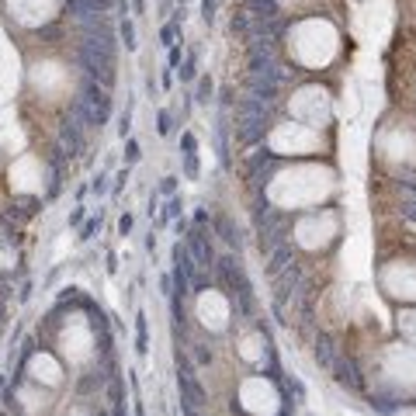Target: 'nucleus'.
<instances>
[{
    "instance_id": "obj_22",
    "label": "nucleus",
    "mask_w": 416,
    "mask_h": 416,
    "mask_svg": "<svg viewBox=\"0 0 416 416\" xmlns=\"http://www.w3.org/2000/svg\"><path fill=\"white\" fill-rule=\"evenodd\" d=\"M177 63H181V49H177V45H170V59H167V69H174Z\"/></svg>"
},
{
    "instance_id": "obj_15",
    "label": "nucleus",
    "mask_w": 416,
    "mask_h": 416,
    "mask_svg": "<svg viewBox=\"0 0 416 416\" xmlns=\"http://www.w3.org/2000/svg\"><path fill=\"white\" fill-rule=\"evenodd\" d=\"M181 80L188 83V80H195V56H188L184 59V66H181Z\"/></svg>"
},
{
    "instance_id": "obj_1",
    "label": "nucleus",
    "mask_w": 416,
    "mask_h": 416,
    "mask_svg": "<svg viewBox=\"0 0 416 416\" xmlns=\"http://www.w3.org/2000/svg\"><path fill=\"white\" fill-rule=\"evenodd\" d=\"M76 63L87 69V76L94 80V83H101V87H111V80H115V56L111 52H104V49H94V45H80V52H76Z\"/></svg>"
},
{
    "instance_id": "obj_5",
    "label": "nucleus",
    "mask_w": 416,
    "mask_h": 416,
    "mask_svg": "<svg viewBox=\"0 0 416 416\" xmlns=\"http://www.w3.org/2000/svg\"><path fill=\"white\" fill-rule=\"evenodd\" d=\"M188 250H191V257H195L198 267H211V264H215V253H211V243L205 239V232L195 229V232L188 236Z\"/></svg>"
},
{
    "instance_id": "obj_14",
    "label": "nucleus",
    "mask_w": 416,
    "mask_h": 416,
    "mask_svg": "<svg viewBox=\"0 0 416 416\" xmlns=\"http://www.w3.org/2000/svg\"><path fill=\"white\" fill-rule=\"evenodd\" d=\"M97 229H101V215H94V218H90V222H87V225L80 229V239H90V236H94Z\"/></svg>"
},
{
    "instance_id": "obj_10",
    "label": "nucleus",
    "mask_w": 416,
    "mask_h": 416,
    "mask_svg": "<svg viewBox=\"0 0 416 416\" xmlns=\"http://www.w3.org/2000/svg\"><path fill=\"white\" fill-rule=\"evenodd\" d=\"M403 211H406V218H413L416 222V184L406 188V202H403Z\"/></svg>"
},
{
    "instance_id": "obj_24",
    "label": "nucleus",
    "mask_w": 416,
    "mask_h": 416,
    "mask_svg": "<svg viewBox=\"0 0 416 416\" xmlns=\"http://www.w3.org/2000/svg\"><path fill=\"white\" fill-rule=\"evenodd\" d=\"M371 406H378V410H382V413H392V410H396V406H392V399H375V403H371Z\"/></svg>"
},
{
    "instance_id": "obj_18",
    "label": "nucleus",
    "mask_w": 416,
    "mask_h": 416,
    "mask_svg": "<svg viewBox=\"0 0 416 416\" xmlns=\"http://www.w3.org/2000/svg\"><path fill=\"white\" fill-rule=\"evenodd\" d=\"M202 17H205L208 24L215 21V0H202Z\"/></svg>"
},
{
    "instance_id": "obj_29",
    "label": "nucleus",
    "mask_w": 416,
    "mask_h": 416,
    "mask_svg": "<svg viewBox=\"0 0 416 416\" xmlns=\"http://www.w3.org/2000/svg\"><path fill=\"white\" fill-rule=\"evenodd\" d=\"M0 326H3V302H0Z\"/></svg>"
},
{
    "instance_id": "obj_13",
    "label": "nucleus",
    "mask_w": 416,
    "mask_h": 416,
    "mask_svg": "<svg viewBox=\"0 0 416 416\" xmlns=\"http://www.w3.org/2000/svg\"><path fill=\"white\" fill-rule=\"evenodd\" d=\"M208 97H211V80H208V76H202V80H198V94H195V101H202V104H205Z\"/></svg>"
},
{
    "instance_id": "obj_4",
    "label": "nucleus",
    "mask_w": 416,
    "mask_h": 416,
    "mask_svg": "<svg viewBox=\"0 0 416 416\" xmlns=\"http://www.w3.org/2000/svg\"><path fill=\"white\" fill-rule=\"evenodd\" d=\"M333 378H337L340 385H347V389H354V392L364 389V378H361L354 357H337V364H333Z\"/></svg>"
},
{
    "instance_id": "obj_6",
    "label": "nucleus",
    "mask_w": 416,
    "mask_h": 416,
    "mask_svg": "<svg viewBox=\"0 0 416 416\" xmlns=\"http://www.w3.org/2000/svg\"><path fill=\"white\" fill-rule=\"evenodd\" d=\"M337 347L333 340L326 337V333H319V340H316V361H319V368H326V371H333V364H337Z\"/></svg>"
},
{
    "instance_id": "obj_19",
    "label": "nucleus",
    "mask_w": 416,
    "mask_h": 416,
    "mask_svg": "<svg viewBox=\"0 0 416 416\" xmlns=\"http://www.w3.org/2000/svg\"><path fill=\"white\" fill-rule=\"evenodd\" d=\"M156 122H160V125H156V129H160V136H167V132H170V115H167V111H160V115H156Z\"/></svg>"
},
{
    "instance_id": "obj_3",
    "label": "nucleus",
    "mask_w": 416,
    "mask_h": 416,
    "mask_svg": "<svg viewBox=\"0 0 416 416\" xmlns=\"http://www.w3.org/2000/svg\"><path fill=\"white\" fill-rule=\"evenodd\" d=\"M267 132V115H236V139L243 146H257Z\"/></svg>"
},
{
    "instance_id": "obj_27",
    "label": "nucleus",
    "mask_w": 416,
    "mask_h": 416,
    "mask_svg": "<svg viewBox=\"0 0 416 416\" xmlns=\"http://www.w3.org/2000/svg\"><path fill=\"white\" fill-rule=\"evenodd\" d=\"M195 357H198V364H208V361H211V354H208L205 347H198V350H195Z\"/></svg>"
},
{
    "instance_id": "obj_12",
    "label": "nucleus",
    "mask_w": 416,
    "mask_h": 416,
    "mask_svg": "<svg viewBox=\"0 0 416 416\" xmlns=\"http://www.w3.org/2000/svg\"><path fill=\"white\" fill-rule=\"evenodd\" d=\"M184 174H188L191 181L198 177V156H195V153H184Z\"/></svg>"
},
{
    "instance_id": "obj_11",
    "label": "nucleus",
    "mask_w": 416,
    "mask_h": 416,
    "mask_svg": "<svg viewBox=\"0 0 416 416\" xmlns=\"http://www.w3.org/2000/svg\"><path fill=\"white\" fill-rule=\"evenodd\" d=\"M122 38H125V49H136V28H132V21H122Z\"/></svg>"
},
{
    "instance_id": "obj_2",
    "label": "nucleus",
    "mask_w": 416,
    "mask_h": 416,
    "mask_svg": "<svg viewBox=\"0 0 416 416\" xmlns=\"http://www.w3.org/2000/svg\"><path fill=\"white\" fill-rule=\"evenodd\" d=\"M177 389H181V403H184L188 410H202V406H205V389H202L198 378L191 375V364L181 357V350H177Z\"/></svg>"
},
{
    "instance_id": "obj_23",
    "label": "nucleus",
    "mask_w": 416,
    "mask_h": 416,
    "mask_svg": "<svg viewBox=\"0 0 416 416\" xmlns=\"http://www.w3.org/2000/svg\"><path fill=\"white\" fill-rule=\"evenodd\" d=\"M160 38H163V45H174V24H167V28L160 31Z\"/></svg>"
},
{
    "instance_id": "obj_16",
    "label": "nucleus",
    "mask_w": 416,
    "mask_h": 416,
    "mask_svg": "<svg viewBox=\"0 0 416 416\" xmlns=\"http://www.w3.org/2000/svg\"><path fill=\"white\" fill-rule=\"evenodd\" d=\"M160 191H163L167 198H174V191H177V177H163V181H160Z\"/></svg>"
},
{
    "instance_id": "obj_9",
    "label": "nucleus",
    "mask_w": 416,
    "mask_h": 416,
    "mask_svg": "<svg viewBox=\"0 0 416 416\" xmlns=\"http://www.w3.org/2000/svg\"><path fill=\"white\" fill-rule=\"evenodd\" d=\"M181 208H184V202H181V198L174 195V198L167 202V208L160 211V222H170V218H177V215H181Z\"/></svg>"
},
{
    "instance_id": "obj_17",
    "label": "nucleus",
    "mask_w": 416,
    "mask_h": 416,
    "mask_svg": "<svg viewBox=\"0 0 416 416\" xmlns=\"http://www.w3.org/2000/svg\"><path fill=\"white\" fill-rule=\"evenodd\" d=\"M139 156H142V153H139V142H132V139H129V142H125V160H129V163H136Z\"/></svg>"
},
{
    "instance_id": "obj_21",
    "label": "nucleus",
    "mask_w": 416,
    "mask_h": 416,
    "mask_svg": "<svg viewBox=\"0 0 416 416\" xmlns=\"http://www.w3.org/2000/svg\"><path fill=\"white\" fill-rule=\"evenodd\" d=\"M181 146H184V153H195V146H198V142H195V136H191V132H184V136H181Z\"/></svg>"
},
{
    "instance_id": "obj_28",
    "label": "nucleus",
    "mask_w": 416,
    "mask_h": 416,
    "mask_svg": "<svg viewBox=\"0 0 416 416\" xmlns=\"http://www.w3.org/2000/svg\"><path fill=\"white\" fill-rule=\"evenodd\" d=\"M208 222V211H195V225H205Z\"/></svg>"
},
{
    "instance_id": "obj_20",
    "label": "nucleus",
    "mask_w": 416,
    "mask_h": 416,
    "mask_svg": "<svg viewBox=\"0 0 416 416\" xmlns=\"http://www.w3.org/2000/svg\"><path fill=\"white\" fill-rule=\"evenodd\" d=\"M90 191H97V195H104V191H108V177H101V174H97V177L90 181Z\"/></svg>"
},
{
    "instance_id": "obj_26",
    "label": "nucleus",
    "mask_w": 416,
    "mask_h": 416,
    "mask_svg": "<svg viewBox=\"0 0 416 416\" xmlns=\"http://www.w3.org/2000/svg\"><path fill=\"white\" fill-rule=\"evenodd\" d=\"M129 229H132V215H122V222H118V232H122V236H125V232H129Z\"/></svg>"
},
{
    "instance_id": "obj_7",
    "label": "nucleus",
    "mask_w": 416,
    "mask_h": 416,
    "mask_svg": "<svg viewBox=\"0 0 416 416\" xmlns=\"http://www.w3.org/2000/svg\"><path fill=\"white\" fill-rule=\"evenodd\" d=\"M215 229L222 232V239H225L229 246H236V250L243 246V236H239V229H236V225H232L229 218H215Z\"/></svg>"
},
{
    "instance_id": "obj_25",
    "label": "nucleus",
    "mask_w": 416,
    "mask_h": 416,
    "mask_svg": "<svg viewBox=\"0 0 416 416\" xmlns=\"http://www.w3.org/2000/svg\"><path fill=\"white\" fill-rule=\"evenodd\" d=\"M80 222H83V208H73L69 211V225H80Z\"/></svg>"
},
{
    "instance_id": "obj_8",
    "label": "nucleus",
    "mask_w": 416,
    "mask_h": 416,
    "mask_svg": "<svg viewBox=\"0 0 416 416\" xmlns=\"http://www.w3.org/2000/svg\"><path fill=\"white\" fill-rule=\"evenodd\" d=\"M136 350L139 354H146L149 350V337H146V316L139 312V319H136Z\"/></svg>"
}]
</instances>
